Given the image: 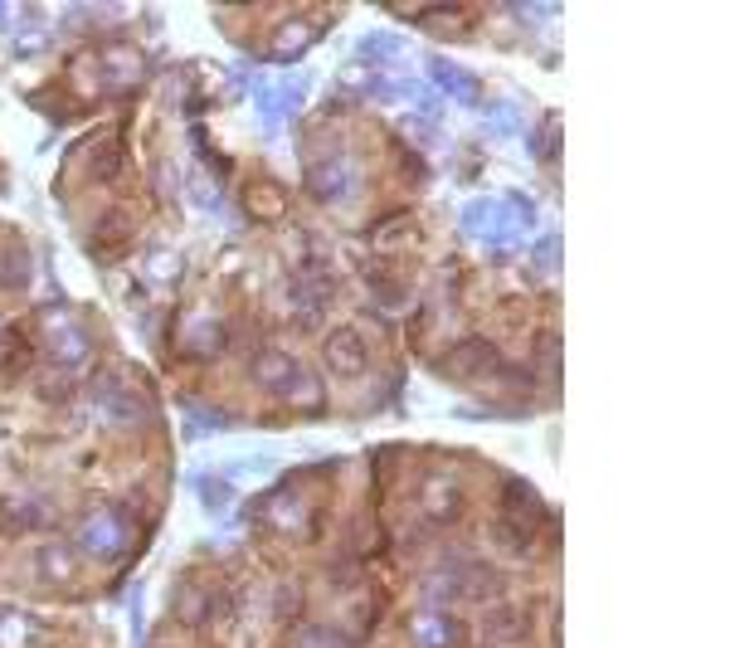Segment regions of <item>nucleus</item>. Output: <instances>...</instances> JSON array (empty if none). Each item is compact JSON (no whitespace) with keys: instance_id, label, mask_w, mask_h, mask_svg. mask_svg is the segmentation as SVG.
I'll return each instance as SVG.
<instances>
[{"instance_id":"9b49d317","label":"nucleus","mask_w":730,"mask_h":648,"mask_svg":"<svg viewBox=\"0 0 730 648\" xmlns=\"http://www.w3.org/2000/svg\"><path fill=\"white\" fill-rule=\"evenodd\" d=\"M404 54V44L400 39H390V35H365L361 39V59L365 64H385V59H400Z\"/></svg>"},{"instance_id":"20e7f679","label":"nucleus","mask_w":730,"mask_h":648,"mask_svg":"<svg viewBox=\"0 0 730 648\" xmlns=\"http://www.w3.org/2000/svg\"><path fill=\"white\" fill-rule=\"evenodd\" d=\"M78 546L98 561H112L122 546H127V527L117 522V512H93L83 527H78Z\"/></svg>"},{"instance_id":"1a4fd4ad","label":"nucleus","mask_w":730,"mask_h":648,"mask_svg":"<svg viewBox=\"0 0 730 648\" xmlns=\"http://www.w3.org/2000/svg\"><path fill=\"white\" fill-rule=\"evenodd\" d=\"M424 507H429V517L453 522V517H458V507H463V493H458L448 478H434V483L424 488Z\"/></svg>"},{"instance_id":"dca6fc26","label":"nucleus","mask_w":730,"mask_h":648,"mask_svg":"<svg viewBox=\"0 0 730 648\" xmlns=\"http://www.w3.org/2000/svg\"><path fill=\"white\" fill-rule=\"evenodd\" d=\"M302 648H341V644H336L331 634H307V644H302Z\"/></svg>"},{"instance_id":"4468645a","label":"nucleus","mask_w":730,"mask_h":648,"mask_svg":"<svg viewBox=\"0 0 730 648\" xmlns=\"http://www.w3.org/2000/svg\"><path fill=\"white\" fill-rule=\"evenodd\" d=\"M492 132H497V137L521 132V122H511V103H497V108H492Z\"/></svg>"},{"instance_id":"f8f14e48","label":"nucleus","mask_w":730,"mask_h":648,"mask_svg":"<svg viewBox=\"0 0 730 648\" xmlns=\"http://www.w3.org/2000/svg\"><path fill=\"white\" fill-rule=\"evenodd\" d=\"M39 571L54 575V580H69V575H73V561L64 556V551H59V546H54V551H44V556H39Z\"/></svg>"},{"instance_id":"2eb2a0df","label":"nucleus","mask_w":730,"mask_h":648,"mask_svg":"<svg viewBox=\"0 0 730 648\" xmlns=\"http://www.w3.org/2000/svg\"><path fill=\"white\" fill-rule=\"evenodd\" d=\"M190 420L205 424V434H219V429H229V420H224V415H215V410H200V405H190Z\"/></svg>"},{"instance_id":"0eeeda50","label":"nucleus","mask_w":730,"mask_h":648,"mask_svg":"<svg viewBox=\"0 0 730 648\" xmlns=\"http://www.w3.org/2000/svg\"><path fill=\"white\" fill-rule=\"evenodd\" d=\"M429 74H434V88H443L448 98H458V103H477V78L468 74V69H458V64H448V59H434Z\"/></svg>"},{"instance_id":"ddd939ff","label":"nucleus","mask_w":730,"mask_h":648,"mask_svg":"<svg viewBox=\"0 0 730 648\" xmlns=\"http://www.w3.org/2000/svg\"><path fill=\"white\" fill-rule=\"evenodd\" d=\"M200 497L210 502V512H224V507H229V483H219V478H200Z\"/></svg>"},{"instance_id":"f257e3e1","label":"nucleus","mask_w":730,"mask_h":648,"mask_svg":"<svg viewBox=\"0 0 730 648\" xmlns=\"http://www.w3.org/2000/svg\"><path fill=\"white\" fill-rule=\"evenodd\" d=\"M531 225H536V210H531V200H521V195H507V200H473V205L463 210V234L492 244L497 254L516 249Z\"/></svg>"},{"instance_id":"6e6552de","label":"nucleus","mask_w":730,"mask_h":648,"mask_svg":"<svg viewBox=\"0 0 730 648\" xmlns=\"http://www.w3.org/2000/svg\"><path fill=\"white\" fill-rule=\"evenodd\" d=\"M49 346H54V356H59L64 366H73V361H83V351H88V342H83V332H78L73 322H64V317H54V322H49Z\"/></svg>"},{"instance_id":"7ed1b4c3","label":"nucleus","mask_w":730,"mask_h":648,"mask_svg":"<svg viewBox=\"0 0 730 648\" xmlns=\"http://www.w3.org/2000/svg\"><path fill=\"white\" fill-rule=\"evenodd\" d=\"M307 186L317 200H327V205H346L351 195H356V161L346 152H327L312 161V171H307Z\"/></svg>"},{"instance_id":"39448f33","label":"nucleus","mask_w":730,"mask_h":648,"mask_svg":"<svg viewBox=\"0 0 730 648\" xmlns=\"http://www.w3.org/2000/svg\"><path fill=\"white\" fill-rule=\"evenodd\" d=\"M327 366L336 371V376H361V366H365L361 332H351V327L331 332V337H327Z\"/></svg>"},{"instance_id":"423d86ee","label":"nucleus","mask_w":730,"mask_h":648,"mask_svg":"<svg viewBox=\"0 0 730 648\" xmlns=\"http://www.w3.org/2000/svg\"><path fill=\"white\" fill-rule=\"evenodd\" d=\"M297 103H302V83H258V113L268 117V122L292 117Z\"/></svg>"},{"instance_id":"9d476101","label":"nucleus","mask_w":730,"mask_h":648,"mask_svg":"<svg viewBox=\"0 0 730 648\" xmlns=\"http://www.w3.org/2000/svg\"><path fill=\"white\" fill-rule=\"evenodd\" d=\"M414 644L419 648H448L453 644V624L443 614H419L414 619Z\"/></svg>"},{"instance_id":"f03ea898","label":"nucleus","mask_w":730,"mask_h":648,"mask_svg":"<svg viewBox=\"0 0 730 648\" xmlns=\"http://www.w3.org/2000/svg\"><path fill=\"white\" fill-rule=\"evenodd\" d=\"M254 381L268 385L273 395H283V400H292V405H317V376L297 361V356H288V351H258L254 356Z\"/></svg>"}]
</instances>
